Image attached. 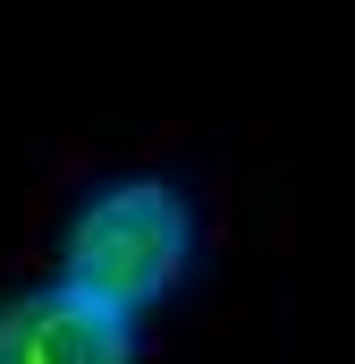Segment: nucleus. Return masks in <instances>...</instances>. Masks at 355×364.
<instances>
[{
	"instance_id": "obj_1",
	"label": "nucleus",
	"mask_w": 355,
	"mask_h": 364,
	"mask_svg": "<svg viewBox=\"0 0 355 364\" xmlns=\"http://www.w3.org/2000/svg\"><path fill=\"white\" fill-rule=\"evenodd\" d=\"M186 263H195V203L161 170L102 178L60 229V279L102 296V305H119V314L161 305L186 279Z\"/></svg>"
},
{
	"instance_id": "obj_2",
	"label": "nucleus",
	"mask_w": 355,
	"mask_h": 364,
	"mask_svg": "<svg viewBox=\"0 0 355 364\" xmlns=\"http://www.w3.org/2000/svg\"><path fill=\"white\" fill-rule=\"evenodd\" d=\"M0 364H136V314L68 279L0 296Z\"/></svg>"
}]
</instances>
